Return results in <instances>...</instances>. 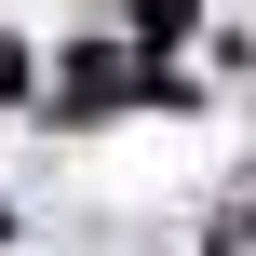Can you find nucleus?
Wrapping results in <instances>:
<instances>
[{
  "label": "nucleus",
  "mask_w": 256,
  "mask_h": 256,
  "mask_svg": "<svg viewBox=\"0 0 256 256\" xmlns=\"http://www.w3.org/2000/svg\"><path fill=\"white\" fill-rule=\"evenodd\" d=\"M108 94H135V68H122V54H81V68H68V108H108Z\"/></svg>",
  "instance_id": "obj_1"
}]
</instances>
